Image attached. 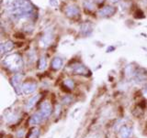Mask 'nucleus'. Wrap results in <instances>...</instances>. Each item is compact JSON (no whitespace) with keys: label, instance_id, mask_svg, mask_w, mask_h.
<instances>
[{"label":"nucleus","instance_id":"f257e3e1","mask_svg":"<svg viewBox=\"0 0 147 138\" xmlns=\"http://www.w3.org/2000/svg\"><path fill=\"white\" fill-rule=\"evenodd\" d=\"M34 14V7L30 0H13L9 9V16L14 20L30 18Z\"/></svg>","mask_w":147,"mask_h":138},{"label":"nucleus","instance_id":"f03ea898","mask_svg":"<svg viewBox=\"0 0 147 138\" xmlns=\"http://www.w3.org/2000/svg\"><path fill=\"white\" fill-rule=\"evenodd\" d=\"M4 65L7 68L9 71L13 72L20 71L23 67V61L20 55L18 54H12L9 55L6 58V59L3 61Z\"/></svg>","mask_w":147,"mask_h":138},{"label":"nucleus","instance_id":"7ed1b4c3","mask_svg":"<svg viewBox=\"0 0 147 138\" xmlns=\"http://www.w3.org/2000/svg\"><path fill=\"white\" fill-rule=\"evenodd\" d=\"M71 71L74 74L77 75H83V76H88L90 75V71L87 69L84 64L81 63H75L70 67Z\"/></svg>","mask_w":147,"mask_h":138},{"label":"nucleus","instance_id":"20e7f679","mask_svg":"<svg viewBox=\"0 0 147 138\" xmlns=\"http://www.w3.org/2000/svg\"><path fill=\"white\" fill-rule=\"evenodd\" d=\"M21 80H22V74H20V73H15L11 78V84L14 87V90H15L18 95L22 93Z\"/></svg>","mask_w":147,"mask_h":138},{"label":"nucleus","instance_id":"39448f33","mask_svg":"<svg viewBox=\"0 0 147 138\" xmlns=\"http://www.w3.org/2000/svg\"><path fill=\"white\" fill-rule=\"evenodd\" d=\"M39 112L40 113L41 115H42L44 120L48 119L51 116L52 113H53V106H52V104H51L48 102V101H45V102H43L42 103L40 104Z\"/></svg>","mask_w":147,"mask_h":138},{"label":"nucleus","instance_id":"423d86ee","mask_svg":"<svg viewBox=\"0 0 147 138\" xmlns=\"http://www.w3.org/2000/svg\"><path fill=\"white\" fill-rule=\"evenodd\" d=\"M21 90H22L23 94H26V95L31 94L37 90V83H35L33 81L24 82V83H22Z\"/></svg>","mask_w":147,"mask_h":138},{"label":"nucleus","instance_id":"0eeeda50","mask_svg":"<svg viewBox=\"0 0 147 138\" xmlns=\"http://www.w3.org/2000/svg\"><path fill=\"white\" fill-rule=\"evenodd\" d=\"M79 14H80V9L76 5H74V4L69 5L65 9V15L68 17H71V18L76 17L79 16Z\"/></svg>","mask_w":147,"mask_h":138},{"label":"nucleus","instance_id":"6e6552de","mask_svg":"<svg viewBox=\"0 0 147 138\" xmlns=\"http://www.w3.org/2000/svg\"><path fill=\"white\" fill-rule=\"evenodd\" d=\"M116 12V8L112 6H106L102 8H100L98 14L102 17H110L115 14Z\"/></svg>","mask_w":147,"mask_h":138},{"label":"nucleus","instance_id":"1a4fd4ad","mask_svg":"<svg viewBox=\"0 0 147 138\" xmlns=\"http://www.w3.org/2000/svg\"><path fill=\"white\" fill-rule=\"evenodd\" d=\"M132 135V128L128 125H122L119 129V138H130Z\"/></svg>","mask_w":147,"mask_h":138},{"label":"nucleus","instance_id":"9d476101","mask_svg":"<svg viewBox=\"0 0 147 138\" xmlns=\"http://www.w3.org/2000/svg\"><path fill=\"white\" fill-rule=\"evenodd\" d=\"M42 121H44L42 115H41L40 112H37V113H35L34 114H32V115H31L30 121H29V123H30V125H31V126H36V125H40V123Z\"/></svg>","mask_w":147,"mask_h":138},{"label":"nucleus","instance_id":"9b49d317","mask_svg":"<svg viewBox=\"0 0 147 138\" xmlns=\"http://www.w3.org/2000/svg\"><path fill=\"white\" fill-rule=\"evenodd\" d=\"M53 39V34L51 33V32H46V33L43 35L42 38H41V39H40V45L42 46V47H44V48L48 47V46H50L51 43H52Z\"/></svg>","mask_w":147,"mask_h":138},{"label":"nucleus","instance_id":"f8f14e48","mask_svg":"<svg viewBox=\"0 0 147 138\" xmlns=\"http://www.w3.org/2000/svg\"><path fill=\"white\" fill-rule=\"evenodd\" d=\"M40 98V94H36L34 96H32L31 98H30L29 101L26 103V105H25V109L27 110V111H30V109L33 108L35 106V104L39 102Z\"/></svg>","mask_w":147,"mask_h":138},{"label":"nucleus","instance_id":"ddd939ff","mask_svg":"<svg viewBox=\"0 0 147 138\" xmlns=\"http://www.w3.org/2000/svg\"><path fill=\"white\" fill-rule=\"evenodd\" d=\"M63 65V59L60 57H55L52 61V63H51V67H52V69L54 71L61 70Z\"/></svg>","mask_w":147,"mask_h":138},{"label":"nucleus","instance_id":"4468645a","mask_svg":"<svg viewBox=\"0 0 147 138\" xmlns=\"http://www.w3.org/2000/svg\"><path fill=\"white\" fill-rule=\"evenodd\" d=\"M14 48V43L11 40H7L1 44V53L4 54L5 52H9Z\"/></svg>","mask_w":147,"mask_h":138},{"label":"nucleus","instance_id":"2eb2a0df","mask_svg":"<svg viewBox=\"0 0 147 138\" xmlns=\"http://www.w3.org/2000/svg\"><path fill=\"white\" fill-rule=\"evenodd\" d=\"M84 7L87 10H94L95 9V1L94 0H85L84 1Z\"/></svg>","mask_w":147,"mask_h":138},{"label":"nucleus","instance_id":"dca6fc26","mask_svg":"<svg viewBox=\"0 0 147 138\" xmlns=\"http://www.w3.org/2000/svg\"><path fill=\"white\" fill-rule=\"evenodd\" d=\"M91 31H92L91 27L89 24H87V23H85V24H83L81 26V33L83 35H88Z\"/></svg>","mask_w":147,"mask_h":138},{"label":"nucleus","instance_id":"f3484780","mask_svg":"<svg viewBox=\"0 0 147 138\" xmlns=\"http://www.w3.org/2000/svg\"><path fill=\"white\" fill-rule=\"evenodd\" d=\"M39 135H40V130L37 127H34L31 129L27 138H38Z\"/></svg>","mask_w":147,"mask_h":138},{"label":"nucleus","instance_id":"a211bd4d","mask_svg":"<svg viewBox=\"0 0 147 138\" xmlns=\"http://www.w3.org/2000/svg\"><path fill=\"white\" fill-rule=\"evenodd\" d=\"M63 84L65 85L68 89H70V90H73L74 88H75V82H74V81L71 80V79H66V80H64Z\"/></svg>","mask_w":147,"mask_h":138},{"label":"nucleus","instance_id":"6ab92c4d","mask_svg":"<svg viewBox=\"0 0 147 138\" xmlns=\"http://www.w3.org/2000/svg\"><path fill=\"white\" fill-rule=\"evenodd\" d=\"M46 59H45V57H41L40 59H39V70H40V71H42V70H44V69L46 68Z\"/></svg>","mask_w":147,"mask_h":138},{"label":"nucleus","instance_id":"aec40b11","mask_svg":"<svg viewBox=\"0 0 147 138\" xmlns=\"http://www.w3.org/2000/svg\"><path fill=\"white\" fill-rule=\"evenodd\" d=\"M71 100H72V98H71V97H69V96H65V97H63V98L62 103H64V104H66V103H71Z\"/></svg>","mask_w":147,"mask_h":138},{"label":"nucleus","instance_id":"412c9836","mask_svg":"<svg viewBox=\"0 0 147 138\" xmlns=\"http://www.w3.org/2000/svg\"><path fill=\"white\" fill-rule=\"evenodd\" d=\"M142 94H144L145 97H147V85H145L142 89Z\"/></svg>","mask_w":147,"mask_h":138},{"label":"nucleus","instance_id":"4be33fe9","mask_svg":"<svg viewBox=\"0 0 147 138\" xmlns=\"http://www.w3.org/2000/svg\"><path fill=\"white\" fill-rule=\"evenodd\" d=\"M110 2L111 3H113V4H116V3H119V1H121V0H109Z\"/></svg>","mask_w":147,"mask_h":138},{"label":"nucleus","instance_id":"5701e85b","mask_svg":"<svg viewBox=\"0 0 147 138\" xmlns=\"http://www.w3.org/2000/svg\"><path fill=\"white\" fill-rule=\"evenodd\" d=\"M95 2H96V3H102V2H104L105 0H94Z\"/></svg>","mask_w":147,"mask_h":138}]
</instances>
